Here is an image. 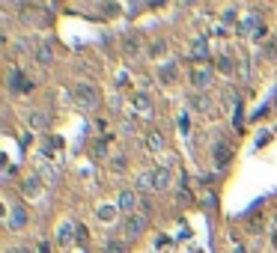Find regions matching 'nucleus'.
<instances>
[{
  "label": "nucleus",
  "mask_w": 277,
  "mask_h": 253,
  "mask_svg": "<svg viewBox=\"0 0 277 253\" xmlns=\"http://www.w3.org/2000/svg\"><path fill=\"white\" fill-rule=\"evenodd\" d=\"M122 167H125V158H122V155H120V158H113V161H110V170H122Z\"/></svg>",
  "instance_id": "29"
},
{
  "label": "nucleus",
  "mask_w": 277,
  "mask_h": 253,
  "mask_svg": "<svg viewBox=\"0 0 277 253\" xmlns=\"http://www.w3.org/2000/svg\"><path fill=\"white\" fill-rule=\"evenodd\" d=\"M27 125H30V131H45V128H48V113L33 107V110L27 113Z\"/></svg>",
  "instance_id": "11"
},
{
  "label": "nucleus",
  "mask_w": 277,
  "mask_h": 253,
  "mask_svg": "<svg viewBox=\"0 0 277 253\" xmlns=\"http://www.w3.org/2000/svg\"><path fill=\"white\" fill-rule=\"evenodd\" d=\"M134 191H155V185H152V170H143V173H137V179H134Z\"/></svg>",
  "instance_id": "16"
},
{
  "label": "nucleus",
  "mask_w": 277,
  "mask_h": 253,
  "mask_svg": "<svg viewBox=\"0 0 277 253\" xmlns=\"http://www.w3.org/2000/svg\"><path fill=\"white\" fill-rule=\"evenodd\" d=\"M21 194H24L27 200H36V197H42V179H39V176H30V179H24V182H21Z\"/></svg>",
  "instance_id": "7"
},
{
  "label": "nucleus",
  "mask_w": 277,
  "mask_h": 253,
  "mask_svg": "<svg viewBox=\"0 0 277 253\" xmlns=\"http://www.w3.org/2000/svg\"><path fill=\"white\" fill-rule=\"evenodd\" d=\"M9 89H12L15 96H21V93H33V84H30V78H27L21 68H12V72H9Z\"/></svg>",
  "instance_id": "4"
},
{
  "label": "nucleus",
  "mask_w": 277,
  "mask_h": 253,
  "mask_svg": "<svg viewBox=\"0 0 277 253\" xmlns=\"http://www.w3.org/2000/svg\"><path fill=\"white\" fill-rule=\"evenodd\" d=\"M36 253H51V244H48V241H42V244H39V250Z\"/></svg>",
  "instance_id": "31"
},
{
  "label": "nucleus",
  "mask_w": 277,
  "mask_h": 253,
  "mask_svg": "<svg viewBox=\"0 0 277 253\" xmlns=\"http://www.w3.org/2000/svg\"><path fill=\"white\" fill-rule=\"evenodd\" d=\"M158 78H161V84H173L176 81V63H164L161 72H158Z\"/></svg>",
  "instance_id": "17"
},
{
  "label": "nucleus",
  "mask_w": 277,
  "mask_h": 253,
  "mask_svg": "<svg viewBox=\"0 0 277 253\" xmlns=\"http://www.w3.org/2000/svg\"><path fill=\"white\" fill-rule=\"evenodd\" d=\"M152 185H155V191H167L170 188V170L167 167L152 170Z\"/></svg>",
  "instance_id": "14"
},
{
  "label": "nucleus",
  "mask_w": 277,
  "mask_h": 253,
  "mask_svg": "<svg viewBox=\"0 0 277 253\" xmlns=\"http://www.w3.org/2000/svg\"><path fill=\"white\" fill-rule=\"evenodd\" d=\"M274 226H277V215H274Z\"/></svg>",
  "instance_id": "35"
},
{
  "label": "nucleus",
  "mask_w": 277,
  "mask_h": 253,
  "mask_svg": "<svg viewBox=\"0 0 277 253\" xmlns=\"http://www.w3.org/2000/svg\"><path fill=\"white\" fill-rule=\"evenodd\" d=\"M194 60H206L209 57V42L203 36H197V39H191V51H188Z\"/></svg>",
  "instance_id": "13"
},
{
  "label": "nucleus",
  "mask_w": 277,
  "mask_h": 253,
  "mask_svg": "<svg viewBox=\"0 0 277 253\" xmlns=\"http://www.w3.org/2000/svg\"><path fill=\"white\" fill-rule=\"evenodd\" d=\"M131 104H134V110H137L140 117H152V99H149L146 93H134V96H131Z\"/></svg>",
  "instance_id": "10"
},
{
  "label": "nucleus",
  "mask_w": 277,
  "mask_h": 253,
  "mask_svg": "<svg viewBox=\"0 0 277 253\" xmlns=\"http://www.w3.org/2000/svg\"><path fill=\"white\" fill-rule=\"evenodd\" d=\"M176 202H179V205H191V194L185 191V188H182V191L176 194Z\"/></svg>",
  "instance_id": "26"
},
{
  "label": "nucleus",
  "mask_w": 277,
  "mask_h": 253,
  "mask_svg": "<svg viewBox=\"0 0 277 253\" xmlns=\"http://www.w3.org/2000/svg\"><path fill=\"white\" fill-rule=\"evenodd\" d=\"M212 158H215V164H218V167H226V164L233 161V149H229V143L218 140V143L212 146Z\"/></svg>",
  "instance_id": "6"
},
{
  "label": "nucleus",
  "mask_w": 277,
  "mask_h": 253,
  "mask_svg": "<svg viewBox=\"0 0 277 253\" xmlns=\"http://www.w3.org/2000/svg\"><path fill=\"white\" fill-rule=\"evenodd\" d=\"M72 101L78 107H84V110H96L99 107V89L93 84H78L72 89Z\"/></svg>",
  "instance_id": "1"
},
{
  "label": "nucleus",
  "mask_w": 277,
  "mask_h": 253,
  "mask_svg": "<svg viewBox=\"0 0 277 253\" xmlns=\"http://www.w3.org/2000/svg\"><path fill=\"white\" fill-rule=\"evenodd\" d=\"M218 72H221V75H233V72H236L233 60H229V57H218Z\"/></svg>",
  "instance_id": "22"
},
{
  "label": "nucleus",
  "mask_w": 277,
  "mask_h": 253,
  "mask_svg": "<svg viewBox=\"0 0 277 253\" xmlns=\"http://www.w3.org/2000/svg\"><path fill=\"white\" fill-rule=\"evenodd\" d=\"M247 233H262V215L260 212H253V215L247 218Z\"/></svg>",
  "instance_id": "20"
},
{
  "label": "nucleus",
  "mask_w": 277,
  "mask_h": 253,
  "mask_svg": "<svg viewBox=\"0 0 277 253\" xmlns=\"http://www.w3.org/2000/svg\"><path fill=\"white\" fill-rule=\"evenodd\" d=\"M143 229H146V218H143V215H137V212H134V215H128V218L122 220V238H125V241H134Z\"/></svg>",
  "instance_id": "2"
},
{
  "label": "nucleus",
  "mask_w": 277,
  "mask_h": 253,
  "mask_svg": "<svg viewBox=\"0 0 277 253\" xmlns=\"http://www.w3.org/2000/svg\"><path fill=\"white\" fill-rule=\"evenodd\" d=\"M271 244H274V250H277V233H274V236H271Z\"/></svg>",
  "instance_id": "34"
},
{
  "label": "nucleus",
  "mask_w": 277,
  "mask_h": 253,
  "mask_svg": "<svg viewBox=\"0 0 277 253\" xmlns=\"http://www.w3.org/2000/svg\"><path fill=\"white\" fill-rule=\"evenodd\" d=\"M24 223H27V209L18 202V205H12V212H9V229H15L18 233Z\"/></svg>",
  "instance_id": "12"
},
{
  "label": "nucleus",
  "mask_w": 277,
  "mask_h": 253,
  "mask_svg": "<svg viewBox=\"0 0 277 253\" xmlns=\"http://www.w3.org/2000/svg\"><path fill=\"white\" fill-rule=\"evenodd\" d=\"M137 205H140V202H137V191H120V194H117V209H120L125 218L134 215Z\"/></svg>",
  "instance_id": "5"
},
{
  "label": "nucleus",
  "mask_w": 277,
  "mask_h": 253,
  "mask_svg": "<svg viewBox=\"0 0 277 253\" xmlns=\"http://www.w3.org/2000/svg\"><path fill=\"white\" fill-rule=\"evenodd\" d=\"M212 84H215V68H209V66L191 68V86H197L200 93H206Z\"/></svg>",
  "instance_id": "3"
},
{
  "label": "nucleus",
  "mask_w": 277,
  "mask_h": 253,
  "mask_svg": "<svg viewBox=\"0 0 277 253\" xmlns=\"http://www.w3.org/2000/svg\"><path fill=\"white\" fill-rule=\"evenodd\" d=\"M75 238H78V241H87V226L78 223V226H75Z\"/></svg>",
  "instance_id": "28"
},
{
  "label": "nucleus",
  "mask_w": 277,
  "mask_h": 253,
  "mask_svg": "<svg viewBox=\"0 0 277 253\" xmlns=\"http://www.w3.org/2000/svg\"><path fill=\"white\" fill-rule=\"evenodd\" d=\"M233 253H247V250H244L242 244H236V247H233Z\"/></svg>",
  "instance_id": "33"
},
{
  "label": "nucleus",
  "mask_w": 277,
  "mask_h": 253,
  "mask_svg": "<svg viewBox=\"0 0 277 253\" xmlns=\"http://www.w3.org/2000/svg\"><path fill=\"white\" fill-rule=\"evenodd\" d=\"M125 51H128L131 57H134V54L140 51V45H137V39H134V36H128V39H125Z\"/></svg>",
  "instance_id": "25"
},
{
  "label": "nucleus",
  "mask_w": 277,
  "mask_h": 253,
  "mask_svg": "<svg viewBox=\"0 0 277 253\" xmlns=\"http://www.w3.org/2000/svg\"><path fill=\"white\" fill-rule=\"evenodd\" d=\"M104 149H107V146H104V140H99V143H93V155H99V158H104Z\"/></svg>",
  "instance_id": "27"
},
{
  "label": "nucleus",
  "mask_w": 277,
  "mask_h": 253,
  "mask_svg": "<svg viewBox=\"0 0 277 253\" xmlns=\"http://www.w3.org/2000/svg\"><path fill=\"white\" fill-rule=\"evenodd\" d=\"M262 57L265 60H277V39H268V45L262 48Z\"/></svg>",
  "instance_id": "23"
},
{
  "label": "nucleus",
  "mask_w": 277,
  "mask_h": 253,
  "mask_svg": "<svg viewBox=\"0 0 277 253\" xmlns=\"http://www.w3.org/2000/svg\"><path fill=\"white\" fill-rule=\"evenodd\" d=\"M188 107L200 110V113H209V110H212V101H209V96L197 93V96H188Z\"/></svg>",
  "instance_id": "15"
},
{
  "label": "nucleus",
  "mask_w": 277,
  "mask_h": 253,
  "mask_svg": "<svg viewBox=\"0 0 277 253\" xmlns=\"http://www.w3.org/2000/svg\"><path fill=\"white\" fill-rule=\"evenodd\" d=\"M72 238H75V226H72V223H63V226L57 229V241H60V244H72Z\"/></svg>",
  "instance_id": "18"
},
{
  "label": "nucleus",
  "mask_w": 277,
  "mask_h": 253,
  "mask_svg": "<svg viewBox=\"0 0 277 253\" xmlns=\"http://www.w3.org/2000/svg\"><path fill=\"white\" fill-rule=\"evenodd\" d=\"M233 21H236V12H233V9H229V12H224V24H233Z\"/></svg>",
  "instance_id": "30"
},
{
  "label": "nucleus",
  "mask_w": 277,
  "mask_h": 253,
  "mask_svg": "<svg viewBox=\"0 0 277 253\" xmlns=\"http://www.w3.org/2000/svg\"><path fill=\"white\" fill-rule=\"evenodd\" d=\"M117 212H120L117 205H102V209H99V220H104V223H110V220L117 218Z\"/></svg>",
  "instance_id": "19"
},
{
  "label": "nucleus",
  "mask_w": 277,
  "mask_h": 253,
  "mask_svg": "<svg viewBox=\"0 0 277 253\" xmlns=\"http://www.w3.org/2000/svg\"><path fill=\"white\" fill-rule=\"evenodd\" d=\"M128 250V244L125 241H117V238H110L107 244H104V253H125Z\"/></svg>",
  "instance_id": "21"
},
{
  "label": "nucleus",
  "mask_w": 277,
  "mask_h": 253,
  "mask_svg": "<svg viewBox=\"0 0 277 253\" xmlns=\"http://www.w3.org/2000/svg\"><path fill=\"white\" fill-rule=\"evenodd\" d=\"M33 54H36V63H42V66L54 63V51H51V45H48V39H39L36 48H33Z\"/></svg>",
  "instance_id": "8"
},
{
  "label": "nucleus",
  "mask_w": 277,
  "mask_h": 253,
  "mask_svg": "<svg viewBox=\"0 0 277 253\" xmlns=\"http://www.w3.org/2000/svg\"><path fill=\"white\" fill-rule=\"evenodd\" d=\"M143 146H146V152H152V155H161V152H164V137H161V131H146Z\"/></svg>",
  "instance_id": "9"
},
{
  "label": "nucleus",
  "mask_w": 277,
  "mask_h": 253,
  "mask_svg": "<svg viewBox=\"0 0 277 253\" xmlns=\"http://www.w3.org/2000/svg\"><path fill=\"white\" fill-rule=\"evenodd\" d=\"M9 253H33V250H30V247H12Z\"/></svg>",
  "instance_id": "32"
},
{
  "label": "nucleus",
  "mask_w": 277,
  "mask_h": 253,
  "mask_svg": "<svg viewBox=\"0 0 277 253\" xmlns=\"http://www.w3.org/2000/svg\"><path fill=\"white\" fill-rule=\"evenodd\" d=\"M158 161H161V167H167V170H170V167H173V164H176L173 152H161V158H158Z\"/></svg>",
  "instance_id": "24"
}]
</instances>
